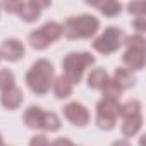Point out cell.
Returning a JSON list of instances; mask_svg holds the SVG:
<instances>
[{
  "instance_id": "cell-1",
  "label": "cell",
  "mask_w": 146,
  "mask_h": 146,
  "mask_svg": "<svg viewBox=\"0 0 146 146\" xmlns=\"http://www.w3.org/2000/svg\"><path fill=\"white\" fill-rule=\"evenodd\" d=\"M26 84L35 95H46L53 84V65L46 58L36 60L26 72Z\"/></svg>"
},
{
  "instance_id": "cell-2",
  "label": "cell",
  "mask_w": 146,
  "mask_h": 146,
  "mask_svg": "<svg viewBox=\"0 0 146 146\" xmlns=\"http://www.w3.org/2000/svg\"><path fill=\"white\" fill-rule=\"evenodd\" d=\"M62 28H64V35L69 40L91 38L100 29V21H98V17H95L91 14H83V16L69 17Z\"/></svg>"
},
{
  "instance_id": "cell-3",
  "label": "cell",
  "mask_w": 146,
  "mask_h": 146,
  "mask_svg": "<svg viewBox=\"0 0 146 146\" xmlns=\"http://www.w3.org/2000/svg\"><path fill=\"white\" fill-rule=\"evenodd\" d=\"M93 64H95V57L91 53H88V52H72L62 62V67H64L62 76L67 81H70L72 84H78L83 79L86 67H90Z\"/></svg>"
},
{
  "instance_id": "cell-4",
  "label": "cell",
  "mask_w": 146,
  "mask_h": 146,
  "mask_svg": "<svg viewBox=\"0 0 146 146\" xmlns=\"http://www.w3.org/2000/svg\"><path fill=\"white\" fill-rule=\"evenodd\" d=\"M62 35H64V28H62L58 23L48 21V23H45L40 29L31 31L28 40H29V45H31L35 50H45L50 43H53L55 40H58Z\"/></svg>"
},
{
  "instance_id": "cell-5",
  "label": "cell",
  "mask_w": 146,
  "mask_h": 146,
  "mask_svg": "<svg viewBox=\"0 0 146 146\" xmlns=\"http://www.w3.org/2000/svg\"><path fill=\"white\" fill-rule=\"evenodd\" d=\"M119 115H120V103H119V100L102 98L96 103V125L100 129H103V131L113 129Z\"/></svg>"
},
{
  "instance_id": "cell-6",
  "label": "cell",
  "mask_w": 146,
  "mask_h": 146,
  "mask_svg": "<svg viewBox=\"0 0 146 146\" xmlns=\"http://www.w3.org/2000/svg\"><path fill=\"white\" fill-rule=\"evenodd\" d=\"M124 43V33L115 28V26H108L95 41H93V48L103 55L113 53L120 48V45Z\"/></svg>"
},
{
  "instance_id": "cell-7",
  "label": "cell",
  "mask_w": 146,
  "mask_h": 146,
  "mask_svg": "<svg viewBox=\"0 0 146 146\" xmlns=\"http://www.w3.org/2000/svg\"><path fill=\"white\" fill-rule=\"evenodd\" d=\"M64 115L65 119L70 122V124H74L78 127H84L88 122H90V112L84 105L78 103V102H70L64 107Z\"/></svg>"
},
{
  "instance_id": "cell-8",
  "label": "cell",
  "mask_w": 146,
  "mask_h": 146,
  "mask_svg": "<svg viewBox=\"0 0 146 146\" xmlns=\"http://www.w3.org/2000/svg\"><path fill=\"white\" fill-rule=\"evenodd\" d=\"M46 5H48L46 2H45V4H41V2H35V0H28V2H19L16 14H17L23 21H26V23H33V21H36V19L41 16V9H43V7H46Z\"/></svg>"
},
{
  "instance_id": "cell-9",
  "label": "cell",
  "mask_w": 146,
  "mask_h": 146,
  "mask_svg": "<svg viewBox=\"0 0 146 146\" xmlns=\"http://www.w3.org/2000/svg\"><path fill=\"white\" fill-rule=\"evenodd\" d=\"M24 45L16 40V38H11V40H5L0 46V58H5L9 62H16L19 58L24 57Z\"/></svg>"
},
{
  "instance_id": "cell-10",
  "label": "cell",
  "mask_w": 146,
  "mask_h": 146,
  "mask_svg": "<svg viewBox=\"0 0 146 146\" xmlns=\"http://www.w3.org/2000/svg\"><path fill=\"white\" fill-rule=\"evenodd\" d=\"M23 102H24V93H23V90H19L17 86H14V88L4 91L2 96H0V103H2L7 110H16V108H19V107L23 105Z\"/></svg>"
},
{
  "instance_id": "cell-11",
  "label": "cell",
  "mask_w": 146,
  "mask_h": 146,
  "mask_svg": "<svg viewBox=\"0 0 146 146\" xmlns=\"http://www.w3.org/2000/svg\"><path fill=\"white\" fill-rule=\"evenodd\" d=\"M124 64L129 67V70H141L144 67V50H137V48H127L125 53L122 55Z\"/></svg>"
},
{
  "instance_id": "cell-12",
  "label": "cell",
  "mask_w": 146,
  "mask_h": 146,
  "mask_svg": "<svg viewBox=\"0 0 146 146\" xmlns=\"http://www.w3.org/2000/svg\"><path fill=\"white\" fill-rule=\"evenodd\" d=\"M113 81L120 86L122 91H124V90H129V88H132V86L136 84V78H134V74H132V70H129L127 67H119V69H115V72H113Z\"/></svg>"
},
{
  "instance_id": "cell-13",
  "label": "cell",
  "mask_w": 146,
  "mask_h": 146,
  "mask_svg": "<svg viewBox=\"0 0 146 146\" xmlns=\"http://www.w3.org/2000/svg\"><path fill=\"white\" fill-rule=\"evenodd\" d=\"M108 81H110V78L105 69H93L88 76V86L93 90H103Z\"/></svg>"
},
{
  "instance_id": "cell-14",
  "label": "cell",
  "mask_w": 146,
  "mask_h": 146,
  "mask_svg": "<svg viewBox=\"0 0 146 146\" xmlns=\"http://www.w3.org/2000/svg\"><path fill=\"white\" fill-rule=\"evenodd\" d=\"M43 108L41 107H36V105H31L28 107V110L24 112V124L31 129H40V124H41V117H43Z\"/></svg>"
},
{
  "instance_id": "cell-15",
  "label": "cell",
  "mask_w": 146,
  "mask_h": 146,
  "mask_svg": "<svg viewBox=\"0 0 146 146\" xmlns=\"http://www.w3.org/2000/svg\"><path fill=\"white\" fill-rule=\"evenodd\" d=\"M72 84L70 81H67L64 76H58L55 81H53V93H55V96L57 98H60V100H64V98H69L70 95H72Z\"/></svg>"
},
{
  "instance_id": "cell-16",
  "label": "cell",
  "mask_w": 146,
  "mask_h": 146,
  "mask_svg": "<svg viewBox=\"0 0 146 146\" xmlns=\"http://www.w3.org/2000/svg\"><path fill=\"white\" fill-rule=\"evenodd\" d=\"M143 125V115H136V117H131V119H124V124H122V134L125 137H132L139 132Z\"/></svg>"
},
{
  "instance_id": "cell-17",
  "label": "cell",
  "mask_w": 146,
  "mask_h": 146,
  "mask_svg": "<svg viewBox=\"0 0 146 146\" xmlns=\"http://www.w3.org/2000/svg\"><path fill=\"white\" fill-rule=\"evenodd\" d=\"M40 129L46 131V132H55L60 129V119L55 112H43V117H41V124H40Z\"/></svg>"
},
{
  "instance_id": "cell-18",
  "label": "cell",
  "mask_w": 146,
  "mask_h": 146,
  "mask_svg": "<svg viewBox=\"0 0 146 146\" xmlns=\"http://www.w3.org/2000/svg\"><path fill=\"white\" fill-rule=\"evenodd\" d=\"M120 115L124 119H131V117L141 115V103H139V100H129L124 105H120Z\"/></svg>"
},
{
  "instance_id": "cell-19",
  "label": "cell",
  "mask_w": 146,
  "mask_h": 146,
  "mask_svg": "<svg viewBox=\"0 0 146 146\" xmlns=\"http://www.w3.org/2000/svg\"><path fill=\"white\" fill-rule=\"evenodd\" d=\"M95 7H98L107 17H115L122 11L120 2H115V0H107V2H103V4H95Z\"/></svg>"
},
{
  "instance_id": "cell-20",
  "label": "cell",
  "mask_w": 146,
  "mask_h": 146,
  "mask_svg": "<svg viewBox=\"0 0 146 146\" xmlns=\"http://www.w3.org/2000/svg\"><path fill=\"white\" fill-rule=\"evenodd\" d=\"M16 86V76L9 69H0V91H7Z\"/></svg>"
},
{
  "instance_id": "cell-21",
  "label": "cell",
  "mask_w": 146,
  "mask_h": 146,
  "mask_svg": "<svg viewBox=\"0 0 146 146\" xmlns=\"http://www.w3.org/2000/svg\"><path fill=\"white\" fill-rule=\"evenodd\" d=\"M102 91H103V98H110V100H119L120 95H122L120 86H119L113 79H110V81L107 83V86H105Z\"/></svg>"
},
{
  "instance_id": "cell-22",
  "label": "cell",
  "mask_w": 146,
  "mask_h": 146,
  "mask_svg": "<svg viewBox=\"0 0 146 146\" xmlns=\"http://www.w3.org/2000/svg\"><path fill=\"white\" fill-rule=\"evenodd\" d=\"M124 43L127 48H137V50H144L146 48V41L141 35H134V36H127L124 38Z\"/></svg>"
},
{
  "instance_id": "cell-23",
  "label": "cell",
  "mask_w": 146,
  "mask_h": 146,
  "mask_svg": "<svg viewBox=\"0 0 146 146\" xmlns=\"http://www.w3.org/2000/svg\"><path fill=\"white\" fill-rule=\"evenodd\" d=\"M127 11H129L131 14H134L136 17H139V16H144L146 4H144V2H132V4H129V5H127Z\"/></svg>"
},
{
  "instance_id": "cell-24",
  "label": "cell",
  "mask_w": 146,
  "mask_h": 146,
  "mask_svg": "<svg viewBox=\"0 0 146 146\" xmlns=\"http://www.w3.org/2000/svg\"><path fill=\"white\" fill-rule=\"evenodd\" d=\"M29 146H50V143H48V139H46L45 134H36V136L31 137Z\"/></svg>"
},
{
  "instance_id": "cell-25",
  "label": "cell",
  "mask_w": 146,
  "mask_h": 146,
  "mask_svg": "<svg viewBox=\"0 0 146 146\" xmlns=\"http://www.w3.org/2000/svg\"><path fill=\"white\" fill-rule=\"evenodd\" d=\"M132 24H134V28H136L139 33L146 31V19H144V16H139V17H136Z\"/></svg>"
},
{
  "instance_id": "cell-26",
  "label": "cell",
  "mask_w": 146,
  "mask_h": 146,
  "mask_svg": "<svg viewBox=\"0 0 146 146\" xmlns=\"http://www.w3.org/2000/svg\"><path fill=\"white\" fill-rule=\"evenodd\" d=\"M50 146H76V144L72 143L70 139H67V137H58V139H55Z\"/></svg>"
},
{
  "instance_id": "cell-27",
  "label": "cell",
  "mask_w": 146,
  "mask_h": 146,
  "mask_svg": "<svg viewBox=\"0 0 146 146\" xmlns=\"http://www.w3.org/2000/svg\"><path fill=\"white\" fill-rule=\"evenodd\" d=\"M112 146H131V144H129V141H125V139H120V141H115Z\"/></svg>"
},
{
  "instance_id": "cell-28",
  "label": "cell",
  "mask_w": 146,
  "mask_h": 146,
  "mask_svg": "<svg viewBox=\"0 0 146 146\" xmlns=\"http://www.w3.org/2000/svg\"><path fill=\"white\" fill-rule=\"evenodd\" d=\"M0 146H5L4 144V139H2V134H0Z\"/></svg>"
},
{
  "instance_id": "cell-29",
  "label": "cell",
  "mask_w": 146,
  "mask_h": 146,
  "mask_svg": "<svg viewBox=\"0 0 146 146\" xmlns=\"http://www.w3.org/2000/svg\"><path fill=\"white\" fill-rule=\"evenodd\" d=\"M0 60H2V58H0Z\"/></svg>"
}]
</instances>
